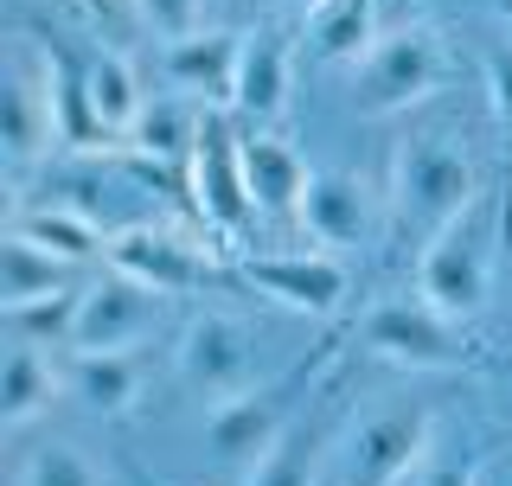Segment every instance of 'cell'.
<instances>
[{"label": "cell", "instance_id": "10", "mask_svg": "<svg viewBox=\"0 0 512 486\" xmlns=\"http://www.w3.org/2000/svg\"><path fill=\"white\" fill-rule=\"evenodd\" d=\"M109 269L135 275V282L160 288V295H180V288H199L205 275V256L192 250V243H180L173 231H148V224H135V231H116L109 237Z\"/></svg>", "mask_w": 512, "mask_h": 486}, {"label": "cell", "instance_id": "5", "mask_svg": "<svg viewBox=\"0 0 512 486\" xmlns=\"http://www.w3.org/2000/svg\"><path fill=\"white\" fill-rule=\"evenodd\" d=\"M436 84H442L436 39H429V32H384L372 52L359 58V84H352V96H359L365 116H391V109L423 103Z\"/></svg>", "mask_w": 512, "mask_h": 486}, {"label": "cell", "instance_id": "12", "mask_svg": "<svg viewBox=\"0 0 512 486\" xmlns=\"http://www.w3.org/2000/svg\"><path fill=\"white\" fill-rule=\"evenodd\" d=\"M0 135H7V160L13 167H32L39 148L58 135V116H52V71L32 77L26 64H13L7 84H0Z\"/></svg>", "mask_w": 512, "mask_h": 486}, {"label": "cell", "instance_id": "3", "mask_svg": "<svg viewBox=\"0 0 512 486\" xmlns=\"http://www.w3.org/2000/svg\"><path fill=\"white\" fill-rule=\"evenodd\" d=\"M308 378H314V359H301L276 384H250V391L212 403V416H205V448H212L224 467H256L288 429H295V391Z\"/></svg>", "mask_w": 512, "mask_h": 486}, {"label": "cell", "instance_id": "20", "mask_svg": "<svg viewBox=\"0 0 512 486\" xmlns=\"http://www.w3.org/2000/svg\"><path fill=\"white\" fill-rule=\"evenodd\" d=\"M58 397V378H52V352L45 346H26V339H13L7 365H0V423H32V416L45 410V403Z\"/></svg>", "mask_w": 512, "mask_h": 486}, {"label": "cell", "instance_id": "28", "mask_svg": "<svg viewBox=\"0 0 512 486\" xmlns=\"http://www.w3.org/2000/svg\"><path fill=\"white\" fill-rule=\"evenodd\" d=\"M135 7L160 39H192L199 32V0H135Z\"/></svg>", "mask_w": 512, "mask_h": 486}, {"label": "cell", "instance_id": "22", "mask_svg": "<svg viewBox=\"0 0 512 486\" xmlns=\"http://www.w3.org/2000/svg\"><path fill=\"white\" fill-rule=\"evenodd\" d=\"M13 231L45 243L52 256H64V263H90L96 250H109V237L96 231V224L84 212H64V205H45V212H20L13 218Z\"/></svg>", "mask_w": 512, "mask_h": 486}, {"label": "cell", "instance_id": "25", "mask_svg": "<svg viewBox=\"0 0 512 486\" xmlns=\"http://www.w3.org/2000/svg\"><path fill=\"white\" fill-rule=\"evenodd\" d=\"M7 333L26 339V346H45V352L71 346V333H77V288H58V295L7 307Z\"/></svg>", "mask_w": 512, "mask_h": 486}, {"label": "cell", "instance_id": "4", "mask_svg": "<svg viewBox=\"0 0 512 486\" xmlns=\"http://www.w3.org/2000/svg\"><path fill=\"white\" fill-rule=\"evenodd\" d=\"M186 180H192L199 212L212 218L224 237H237L250 224L256 199H250V180H244V135L231 128L224 109H205V116H199V141H192Z\"/></svg>", "mask_w": 512, "mask_h": 486}, {"label": "cell", "instance_id": "13", "mask_svg": "<svg viewBox=\"0 0 512 486\" xmlns=\"http://www.w3.org/2000/svg\"><path fill=\"white\" fill-rule=\"evenodd\" d=\"M244 180H250V199L256 212H301V192H308V160L288 148L282 135L269 128H250L244 135Z\"/></svg>", "mask_w": 512, "mask_h": 486}, {"label": "cell", "instance_id": "9", "mask_svg": "<svg viewBox=\"0 0 512 486\" xmlns=\"http://www.w3.org/2000/svg\"><path fill=\"white\" fill-rule=\"evenodd\" d=\"M436 410H378L352 435V486H397L423 461Z\"/></svg>", "mask_w": 512, "mask_h": 486}, {"label": "cell", "instance_id": "1", "mask_svg": "<svg viewBox=\"0 0 512 486\" xmlns=\"http://www.w3.org/2000/svg\"><path fill=\"white\" fill-rule=\"evenodd\" d=\"M487 288H493V218L468 205L429 237L423 263H416V295L448 320H474L487 307Z\"/></svg>", "mask_w": 512, "mask_h": 486}, {"label": "cell", "instance_id": "19", "mask_svg": "<svg viewBox=\"0 0 512 486\" xmlns=\"http://www.w3.org/2000/svg\"><path fill=\"white\" fill-rule=\"evenodd\" d=\"M308 45L327 64L365 58L378 45V0H320L314 20H308Z\"/></svg>", "mask_w": 512, "mask_h": 486}, {"label": "cell", "instance_id": "17", "mask_svg": "<svg viewBox=\"0 0 512 486\" xmlns=\"http://www.w3.org/2000/svg\"><path fill=\"white\" fill-rule=\"evenodd\" d=\"M45 71H52V116H58V141L64 148H103L109 141V128L103 116H96V103H90V77H84V64H77L71 52H45Z\"/></svg>", "mask_w": 512, "mask_h": 486}, {"label": "cell", "instance_id": "16", "mask_svg": "<svg viewBox=\"0 0 512 486\" xmlns=\"http://www.w3.org/2000/svg\"><path fill=\"white\" fill-rule=\"evenodd\" d=\"M282 103H288V45L276 39V32H250L244 58H237L231 109H237V116H250V122H269Z\"/></svg>", "mask_w": 512, "mask_h": 486}, {"label": "cell", "instance_id": "29", "mask_svg": "<svg viewBox=\"0 0 512 486\" xmlns=\"http://www.w3.org/2000/svg\"><path fill=\"white\" fill-rule=\"evenodd\" d=\"M487 90H493L500 122L512 128V45H493V52H487Z\"/></svg>", "mask_w": 512, "mask_h": 486}, {"label": "cell", "instance_id": "32", "mask_svg": "<svg viewBox=\"0 0 512 486\" xmlns=\"http://www.w3.org/2000/svg\"><path fill=\"white\" fill-rule=\"evenodd\" d=\"M493 7H500V13H506V20H512V0H493Z\"/></svg>", "mask_w": 512, "mask_h": 486}, {"label": "cell", "instance_id": "2", "mask_svg": "<svg viewBox=\"0 0 512 486\" xmlns=\"http://www.w3.org/2000/svg\"><path fill=\"white\" fill-rule=\"evenodd\" d=\"M397 218L423 224V231H442L448 218H461L474 205V160L455 135L442 128H423L397 148Z\"/></svg>", "mask_w": 512, "mask_h": 486}, {"label": "cell", "instance_id": "8", "mask_svg": "<svg viewBox=\"0 0 512 486\" xmlns=\"http://www.w3.org/2000/svg\"><path fill=\"white\" fill-rule=\"evenodd\" d=\"M250 371H256V352H250V333L224 314H199L186 327V346H180V378L192 384L199 397H237L250 391Z\"/></svg>", "mask_w": 512, "mask_h": 486}, {"label": "cell", "instance_id": "30", "mask_svg": "<svg viewBox=\"0 0 512 486\" xmlns=\"http://www.w3.org/2000/svg\"><path fill=\"white\" fill-rule=\"evenodd\" d=\"M423 486H474V467L468 461H442V467H429Z\"/></svg>", "mask_w": 512, "mask_h": 486}, {"label": "cell", "instance_id": "23", "mask_svg": "<svg viewBox=\"0 0 512 486\" xmlns=\"http://www.w3.org/2000/svg\"><path fill=\"white\" fill-rule=\"evenodd\" d=\"M77 397L90 403V410H103V416H122L128 403H135L141 391V371L128 352H77Z\"/></svg>", "mask_w": 512, "mask_h": 486}, {"label": "cell", "instance_id": "27", "mask_svg": "<svg viewBox=\"0 0 512 486\" xmlns=\"http://www.w3.org/2000/svg\"><path fill=\"white\" fill-rule=\"evenodd\" d=\"M20 486H96V467H90V455H77L71 442H52L26 461Z\"/></svg>", "mask_w": 512, "mask_h": 486}, {"label": "cell", "instance_id": "11", "mask_svg": "<svg viewBox=\"0 0 512 486\" xmlns=\"http://www.w3.org/2000/svg\"><path fill=\"white\" fill-rule=\"evenodd\" d=\"M244 282L295 314H333L346 301V269L333 256H256L244 263Z\"/></svg>", "mask_w": 512, "mask_h": 486}, {"label": "cell", "instance_id": "18", "mask_svg": "<svg viewBox=\"0 0 512 486\" xmlns=\"http://www.w3.org/2000/svg\"><path fill=\"white\" fill-rule=\"evenodd\" d=\"M71 269L64 256H52L45 243H32L20 231H7L0 243V301L20 307V301H39V295H58V288H71Z\"/></svg>", "mask_w": 512, "mask_h": 486}, {"label": "cell", "instance_id": "6", "mask_svg": "<svg viewBox=\"0 0 512 486\" xmlns=\"http://www.w3.org/2000/svg\"><path fill=\"white\" fill-rule=\"evenodd\" d=\"M359 339H365V352H378V359H391V365H410V371H436V365L468 359L455 320L436 314L423 295L416 301H378L372 314H365Z\"/></svg>", "mask_w": 512, "mask_h": 486}, {"label": "cell", "instance_id": "14", "mask_svg": "<svg viewBox=\"0 0 512 486\" xmlns=\"http://www.w3.org/2000/svg\"><path fill=\"white\" fill-rule=\"evenodd\" d=\"M237 58H244V39H231V32H192V39H173L167 77L180 90H192L199 103H231Z\"/></svg>", "mask_w": 512, "mask_h": 486}, {"label": "cell", "instance_id": "31", "mask_svg": "<svg viewBox=\"0 0 512 486\" xmlns=\"http://www.w3.org/2000/svg\"><path fill=\"white\" fill-rule=\"evenodd\" d=\"M269 7H276V13H295V7H308V13H314L320 0H269Z\"/></svg>", "mask_w": 512, "mask_h": 486}, {"label": "cell", "instance_id": "26", "mask_svg": "<svg viewBox=\"0 0 512 486\" xmlns=\"http://www.w3.org/2000/svg\"><path fill=\"white\" fill-rule=\"evenodd\" d=\"M314 461H320V442L295 423L263 461L250 467V486H314Z\"/></svg>", "mask_w": 512, "mask_h": 486}, {"label": "cell", "instance_id": "21", "mask_svg": "<svg viewBox=\"0 0 512 486\" xmlns=\"http://www.w3.org/2000/svg\"><path fill=\"white\" fill-rule=\"evenodd\" d=\"M199 116L205 109H186V103H141L135 116V148L141 160H167V167H186L192 160V141H199Z\"/></svg>", "mask_w": 512, "mask_h": 486}, {"label": "cell", "instance_id": "15", "mask_svg": "<svg viewBox=\"0 0 512 486\" xmlns=\"http://www.w3.org/2000/svg\"><path fill=\"white\" fill-rule=\"evenodd\" d=\"M301 224H308L314 243L327 250H346V243L365 237V186L352 173H314L308 192H301Z\"/></svg>", "mask_w": 512, "mask_h": 486}, {"label": "cell", "instance_id": "24", "mask_svg": "<svg viewBox=\"0 0 512 486\" xmlns=\"http://www.w3.org/2000/svg\"><path fill=\"white\" fill-rule=\"evenodd\" d=\"M84 77H90V103H96V116H103L109 135H128L141 116V84H135V71L116 58V52H103V58H90L84 64Z\"/></svg>", "mask_w": 512, "mask_h": 486}, {"label": "cell", "instance_id": "7", "mask_svg": "<svg viewBox=\"0 0 512 486\" xmlns=\"http://www.w3.org/2000/svg\"><path fill=\"white\" fill-rule=\"evenodd\" d=\"M160 314V288L135 282V275L109 269L103 282H90L84 295H77V333L71 346L77 352H128L141 333L154 327Z\"/></svg>", "mask_w": 512, "mask_h": 486}]
</instances>
